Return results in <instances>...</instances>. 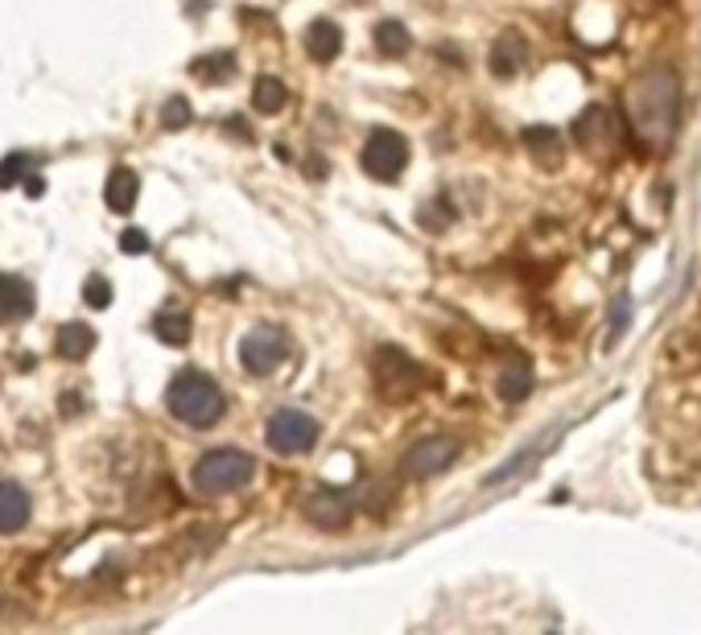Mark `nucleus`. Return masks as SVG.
Returning a JSON list of instances; mask_svg holds the SVG:
<instances>
[{"mask_svg": "<svg viewBox=\"0 0 701 635\" xmlns=\"http://www.w3.org/2000/svg\"><path fill=\"white\" fill-rule=\"evenodd\" d=\"M372 384H376V393L384 400H408L413 393L425 388V371H421L405 351H396V347H379L372 355Z\"/></svg>", "mask_w": 701, "mask_h": 635, "instance_id": "4", "label": "nucleus"}, {"mask_svg": "<svg viewBox=\"0 0 701 635\" xmlns=\"http://www.w3.org/2000/svg\"><path fill=\"white\" fill-rule=\"evenodd\" d=\"M289 103V91H285V83H280L277 75H260L253 87V108L260 116H277L280 108Z\"/></svg>", "mask_w": 701, "mask_h": 635, "instance_id": "20", "label": "nucleus"}, {"mask_svg": "<svg viewBox=\"0 0 701 635\" xmlns=\"http://www.w3.org/2000/svg\"><path fill=\"white\" fill-rule=\"evenodd\" d=\"M83 301L87 306H91V310H108V306H112V285L103 281V277H87L83 281Z\"/></svg>", "mask_w": 701, "mask_h": 635, "instance_id": "24", "label": "nucleus"}, {"mask_svg": "<svg viewBox=\"0 0 701 635\" xmlns=\"http://www.w3.org/2000/svg\"><path fill=\"white\" fill-rule=\"evenodd\" d=\"M306 54L314 58V62H335L338 54H343V29L330 21V17H318V21H309L306 26Z\"/></svg>", "mask_w": 701, "mask_h": 635, "instance_id": "14", "label": "nucleus"}, {"mask_svg": "<svg viewBox=\"0 0 701 635\" xmlns=\"http://www.w3.org/2000/svg\"><path fill=\"white\" fill-rule=\"evenodd\" d=\"M29 512H33V504H29L26 487L13 479H0V537L21 533L29 524Z\"/></svg>", "mask_w": 701, "mask_h": 635, "instance_id": "12", "label": "nucleus"}, {"mask_svg": "<svg viewBox=\"0 0 701 635\" xmlns=\"http://www.w3.org/2000/svg\"><path fill=\"white\" fill-rule=\"evenodd\" d=\"M677 116H681V87H677L673 71H644L640 83L631 87V125L644 141L664 145L673 137Z\"/></svg>", "mask_w": 701, "mask_h": 635, "instance_id": "1", "label": "nucleus"}, {"mask_svg": "<svg viewBox=\"0 0 701 635\" xmlns=\"http://www.w3.org/2000/svg\"><path fill=\"white\" fill-rule=\"evenodd\" d=\"M524 149L533 157L541 170H561V161H565V141H561L557 128H545L536 125L524 132Z\"/></svg>", "mask_w": 701, "mask_h": 635, "instance_id": "13", "label": "nucleus"}, {"mask_svg": "<svg viewBox=\"0 0 701 635\" xmlns=\"http://www.w3.org/2000/svg\"><path fill=\"white\" fill-rule=\"evenodd\" d=\"M55 351L62 355V359H70V364H83L87 355L96 351V330H91L87 323H67V326H58Z\"/></svg>", "mask_w": 701, "mask_h": 635, "instance_id": "18", "label": "nucleus"}, {"mask_svg": "<svg viewBox=\"0 0 701 635\" xmlns=\"http://www.w3.org/2000/svg\"><path fill=\"white\" fill-rule=\"evenodd\" d=\"M302 516H306L314 528L323 533H338L350 524V499L347 492H335V487H314V492L302 499Z\"/></svg>", "mask_w": 701, "mask_h": 635, "instance_id": "10", "label": "nucleus"}, {"mask_svg": "<svg viewBox=\"0 0 701 635\" xmlns=\"http://www.w3.org/2000/svg\"><path fill=\"white\" fill-rule=\"evenodd\" d=\"M26 173H38V161L29 153H13L0 161V186H17Z\"/></svg>", "mask_w": 701, "mask_h": 635, "instance_id": "23", "label": "nucleus"}, {"mask_svg": "<svg viewBox=\"0 0 701 635\" xmlns=\"http://www.w3.org/2000/svg\"><path fill=\"white\" fill-rule=\"evenodd\" d=\"M195 79L198 83H227L231 75H236V54L231 50H219V54H203V58H195Z\"/></svg>", "mask_w": 701, "mask_h": 635, "instance_id": "21", "label": "nucleus"}, {"mask_svg": "<svg viewBox=\"0 0 701 635\" xmlns=\"http://www.w3.org/2000/svg\"><path fill=\"white\" fill-rule=\"evenodd\" d=\"M265 441L285 458H297V454H309L314 441H318V421L302 409H277L265 425Z\"/></svg>", "mask_w": 701, "mask_h": 635, "instance_id": "7", "label": "nucleus"}, {"mask_svg": "<svg viewBox=\"0 0 701 635\" xmlns=\"http://www.w3.org/2000/svg\"><path fill=\"white\" fill-rule=\"evenodd\" d=\"M524 58H529L524 38H520L516 29H507V33H500L495 46H491V75H495V79H512V75L524 67Z\"/></svg>", "mask_w": 701, "mask_h": 635, "instance_id": "15", "label": "nucleus"}, {"mask_svg": "<svg viewBox=\"0 0 701 635\" xmlns=\"http://www.w3.org/2000/svg\"><path fill=\"white\" fill-rule=\"evenodd\" d=\"M154 330L157 339L166 343V347H186L190 335H195V323H190V310H182L178 301H169L166 310L154 318Z\"/></svg>", "mask_w": 701, "mask_h": 635, "instance_id": "16", "label": "nucleus"}, {"mask_svg": "<svg viewBox=\"0 0 701 635\" xmlns=\"http://www.w3.org/2000/svg\"><path fill=\"white\" fill-rule=\"evenodd\" d=\"M376 50L384 58H401L408 50V29L401 21H379L376 26Z\"/></svg>", "mask_w": 701, "mask_h": 635, "instance_id": "22", "label": "nucleus"}, {"mask_svg": "<svg viewBox=\"0 0 701 635\" xmlns=\"http://www.w3.org/2000/svg\"><path fill=\"white\" fill-rule=\"evenodd\" d=\"M166 405L178 421L195 425V429H207V425H215L224 417V393H219V384L210 380V376H203V371H195V367H186V371H178V376L169 380Z\"/></svg>", "mask_w": 701, "mask_h": 635, "instance_id": "2", "label": "nucleus"}, {"mask_svg": "<svg viewBox=\"0 0 701 635\" xmlns=\"http://www.w3.org/2000/svg\"><path fill=\"white\" fill-rule=\"evenodd\" d=\"M458 454H463V441L450 438V434H430V438H417L413 446L405 450V475L413 479H430V475H442L450 466L458 463Z\"/></svg>", "mask_w": 701, "mask_h": 635, "instance_id": "9", "label": "nucleus"}, {"mask_svg": "<svg viewBox=\"0 0 701 635\" xmlns=\"http://www.w3.org/2000/svg\"><path fill=\"white\" fill-rule=\"evenodd\" d=\"M120 252H149V236L145 231H137V227H128L125 236H120Z\"/></svg>", "mask_w": 701, "mask_h": 635, "instance_id": "26", "label": "nucleus"}, {"mask_svg": "<svg viewBox=\"0 0 701 635\" xmlns=\"http://www.w3.org/2000/svg\"><path fill=\"white\" fill-rule=\"evenodd\" d=\"M359 166H364V173L376 178V182H396L401 170L408 166V141L396 128H376V132H367Z\"/></svg>", "mask_w": 701, "mask_h": 635, "instance_id": "6", "label": "nucleus"}, {"mask_svg": "<svg viewBox=\"0 0 701 635\" xmlns=\"http://www.w3.org/2000/svg\"><path fill=\"white\" fill-rule=\"evenodd\" d=\"M500 396H504L507 405H520L524 396L533 393V367L524 364V359H516V364H507L504 371H500Z\"/></svg>", "mask_w": 701, "mask_h": 635, "instance_id": "19", "label": "nucleus"}, {"mask_svg": "<svg viewBox=\"0 0 701 635\" xmlns=\"http://www.w3.org/2000/svg\"><path fill=\"white\" fill-rule=\"evenodd\" d=\"M33 314V285L17 272L0 277V323H26Z\"/></svg>", "mask_w": 701, "mask_h": 635, "instance_id": "11", "label": "nucleus"}, {"mask_svg": "<svg viewBox=\"0 0 701 635\" xmlns=\"http://www.w3.org/2000/svg\"><path fill=\"white\" fill-rule=\"evenodd\" d=\"M256 475V463L253 454L244 450H231V446H224V450H210L203 454L195 463V487L203 495H227V492H239V487H248Z\"/></svg>", "mask_w": 701, "mask_h": 635, "instance_id": "3", "label": "nucleus"}, {"mask_svg": "<svg viewBox=\"0 0 701 635\" xmlns=\"http://www.w3.org/2000/svg\"><path fill=\"white\" fill-rule=\"evenodd\" d=\"M137 195H140L137 173L128 170V166H116V170L108 173V182H103V198H108V207H112L116 215H128L132 207H137Z\"/></svg>", "mask_w": 701, "mask_h": 635, "instance_id": "17", "label": "nucleus"}, {"mask_svg": "<svg viewBox=\"0 0 701 635\" xmlns=\"http://www.w3.org/2000/svg\"><path fill=\"white\" fill-rule=\"evenodd\" d=\"M285 359H289V339H285L280 326H253L239 339V364L253 376H273Z\"/></svg>", "mask_w": 701, "mask_h": 635, "instance_id": "8", "label": "nucleus"}, {"mask_svg": "<svg viewBox=\"0 0 701 635\" xmlns=\"http://www.w3.org/2000/svg\"><path fill=\"white\" fill-rule=\"evenodd\" d=\"M161 125L174 128V132H178V128H186V125H190V103H186L182 96L166 99V108H161Z\"/></svg>", "mask_w": 701, "mask_h": 635, "instance_id": "25", "label": "nucleus"}, {"mask_svg": "<svg viewBox=\"0 0 701 635\" xmlns=\"http://www.w3.org/2000/svg\"><path fill=\"white\" fill-rule=\"evenodd\" d=\"M574 137H577V145H582L590 157H599V161H611V157L623 149V141H628L623 116L611 112L606 103H594V108H586V112L577 116Z\"/></svg>", "mask_w": 701, "mask_h": 635, "instance_id": "5", "label": "nucleus"}]
</instances>
